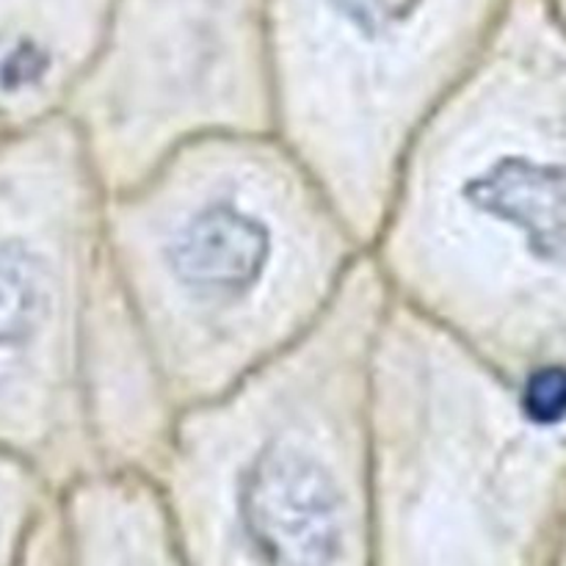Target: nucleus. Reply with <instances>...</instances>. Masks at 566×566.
Returning <instances> with one entry per match:
<instances>
[{"instance_id": "obj_1", "label": "nucleus", "mask_w": 566, "mask_h": 566, "mask_svg": "<svg viewBox=\"0 0 566 566\" xmlns=\"http://www.w3.org/2000/svg\"><path fill=\"white\" fill-rule=\"evenodd\" d=\"M390 298L566 426V25L509 0L409 142L368 247Z\"/></svg>"}, {"instance_id": "obj_2", "label": "nucleus", "mask_w": 566, "mask_h": 566, "mask_svg": "<svg viewBox=\"0 0 566 566\" xmlns=\"http://www.w3.org/2000/svg\"><path fill=\"white\" fill-rule=\"evenodd\" d=\"M103 227L177 412L298 340L368 252L274 130L182 144L142 180L105 193Z\"/></svg>"}, {"instance_id": "obj_3", "label": "nucleus", "mask_w": 566, "mask_h": 566, "mask_svg": "<svg viewBox=\"0 0 566 566\" xmlns=\"http://www.w3.org/2000/svg\"><path fill=\"white\" fill-rule=\"evenodd\" d=\"M390 293L365 252L298 340L177 412L153 470L186 566H374L370 359Z\"/></svg>"}, {"instance_id": "obj_4", "label": "nucleus", "mask_w": 566, "mask_h": 566, "mask_svg": "<svg viewBox=\"0 0 566 566\" xmlns=\"http://www.w3.org/2000/svg\"><path fill=\"white\" fill-rule=\"evenodd\" d=\"M374 566H553L566 426L390 298L370 359Z\"/></svg>"}, {"instance_id": "obj_5", "label": "nucleus", "mask_w": 566, "mask_h": 566, "mask_svg": "<svg viewBox=\"0 0 566 566\" xmlns=\"http://www.w3.org/2000/svg\"><path fill=\"white\" fill-rule=\"evenodd\" d=\"M103 213L72 122L20 125L0 160V426L59 495L99 473L88 348L111 280Z\"/></svg>"}, {"instance_id": "obj_6", "label": "nucleus", "mask_w": 566, "mask_h": 566, "mask_svg": "<svg viewBox=\"0 0 566 566\" xmlns=\"http://www.w3.org/2000/svg\"><path fill=\"white\" fill-rule=\"evenodd\" d=\"M61 114L105 193L193 138L274 130L269 17L252 0H130L105 17Z\"/></svg>"}, {"instance_id": "obj_7", "label": "nucleus", "mask_w": 566, "mask_h": 566, "mask_svg": "<svg viewBox=\"0 0 566 566\" xmlns=\"http://www.w3.org/2000/svg\"><path fill=\"white\" fill-rule=\"evenodd\" d=\"M70 566H186L147 475L97 473L61 492Z\"/></svg>"}, {"instance_id": "obj_8", "label": "nucleus", "mask_w": 566, "mask_h": 566, "mask_svg": "<svg viewBox=\"0 0 566 566\" xmlns=\"http://www.w3.org/2000/svg\"><path fill=\"white\" fill-rule=\"evenodd\" d=\"M553 566H566V528H564V536H562V545H558V553H556V562Z\"/></svg>"}]
</instances>
